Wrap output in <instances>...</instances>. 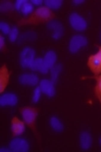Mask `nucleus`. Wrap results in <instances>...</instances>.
Masks as SVG:
<instances>
[{
	"label": "nucleus",
	"mask_w": 101,
	"mask_h": 152,
	"mask_svg": "<svg viewBox=\"0 0 101 152\" xmlns=\"http://www.w3.org/2000/svg\"><path fill=\"white\" fill-rule=\"evenodd\" d=\"M9 80H10V74L7 68H5V66H3L2 69H1V74H0V91L4 90L5 86L9 83Z\"/></svg>",
	"instance_id": "16"
},
{
	"label": "nucleus",
	"mask_w": 101,
	"mask_h": 152,
	"mask_svg": "<svg viewBox=\"0 0 101 152\" xmlns=\"http://www.w3.org/2000/svg\"><path fill=\"white\" fill-rule=\"evenodd\" d=\"M83 2H84L83 0H74V1H73V4L78 5V4H82Z\"/></svg>",
	"instance_id": "30"
},
{
	"label": "nucleus",
	"mask_w": 101,
	"mask_h": 152,
	"mask_svg": "<svg viewBox=\"0 0 101 152\" xmlns=\"http://www.w3.org/2000/svg\"><path fill=\"white\" fill-rule=\"evenodd\" d=\"M0 151H1V152H10V151H12V150L9 149V148H1V149H0Z\"/></svg>",
	"instance_id": "31"
},
{
	"label": "nucleus",
	"mask_w": 101,
	"mask_h": 152,
	"mask_svg": "<svg viewBox=\"0 0 101 152\" xmlns=\"http://www.w3.org/2000/svg\"><path fill=\"white\" fill-rule=\"evenodd\" d=\"M39 82V78L35 74H22L19 77V83L22 85L36 86Z\"/></svg>",
	"instance_id": "10"
},
{
	"label": "nucleus",
	"mask_w": 101,
	"mask_h": 152,
	"mask_svg": "<svg viewBox=\"0 0 101 152\" xmlns=\"http://www.w3.org/2000/svg\"><path fill=\"white\" fill-rule=\"evenodd\" d=\"M9 38H10V41H11V42H15V41L19 38V31L17 27H13V28L11 29Z\"/></svg>",
	"instance_id": "25"
},
{
	"label": "nucleus",
	"mask_w": 101,
	"mask_h": 152,
	"mask_svg": "<svg viewBox=\"0 0 101 152\" xmlns=\"http://www.w3.org/2000/svg\"><path fill=\"white\" fill-rule=\"evenodd\" d=\"M92 137L88 131H83L80 133V147L83 150H88L92 146Z\"/></svg>",
	"instance_id": "14"
},
{
	"label": "nucleus",
	"mask_w": 101,
	"mask_h": 152,
	"mask_svg": "<svg viewBox=\"0 0 101 152\" xmlns=\"http://www.w3.org/2000/svg\"><path fill=\"white\" fill-rule=\"evenodd\" d=\"M69 20H70L71 26H72L75 31H86V27H88V23L84 20V18H82V17L77 13L71 14Z\"/></svg>",
	"instance_id": "5"
},
{
	"label": "nucleus",
	"mask_w": 101,
	"mask_h": 152,
	"mask_svg": "<svg viewBox=\"0 0 101 152\" xmlns=\"http://www.w3.org/2000/svg\"><path fill=\"white\" fill-rule=\"evenodd\" d=\"M99 142H100V145H101V139H100V141H99Z\"/></svg>",
	"instance_id": "32"
},
{
	"label": "nucleus",
	"mask_w": 101,
	"mask_h": 152,
	"mask_svg": "<svg viewBox=\"0 0 101 152\" xmlns=\"http://www.w3.org/2000/svg\"><path fill=\"white\" fill-rule=\"evenodd\" d=\"M49 125H51L52 129L56 132H61L63 130V124L61 123V121L57 116H51V119H49Z\"/></svg>",
	"instance_id": "17"
},
{
	"label": "nucleus",
	"mask_w": 101,
	"mask_h": 152,
	"mask_svg": "<svg viewBox=\"0 0 101 152\" xmlns=\"http://www.w3.org/2000/svg\"><path fill=\"white\" fill-rule=\"evenodd\" d=\"M43 60H44L45 64H46V66L49 67V69L52 68L53 66H54L55 64H56V61H57V55L56 53L54 52V50H49V52L45 54L44 58H43Z\"/></svg>",
	"instance_id": "15"
},
{
	"label": "nucleus",
	"mask_w": 101,
	"mask_h": 152,
	"mask_svg": "<svg viewBox=\"0 0 101 152\" xmlns=\"http://www.w3.org/2000/svg\"><path fill=\"white\" fill-rule=\"evenodd\" d=\"M0 48L1 49L4 48V38L2 36L0 37Z\"/></svg>",
	"instance_id": "28"
},
{
	"label": "nucleus",
	"mask_w": 101,
	"mask_h": 152,
	"mask_svg": "<svg viewBox=\"0 0 101 152\" xmlns=\"http://www.w3.org/2000/svg\"><path fill=\"white\" fill-rule=\"evenodd\" d=\"M20 12L24 16L29 15V14H32L34 12V4H33V3H31V2H29V1H25L24 4H23V7H21Z\"/></svg>",
	"instance_id": "20"
},
{
	"label": "nucleus",
	"mask_w": 101,
	"mask_h": 152,
	"mask_svg": "<svg viewBox=\"0 0 101 152\" xmlns=\"http://www.w3.org/2000/svg\"><path fill=\"white\" fill-rule=\"evenodd\" d=\"M88 45V39L84 36L81 35H76V36L72 37V39L70 40V44H69V49L72 54H76L79 52V49L83 46Z\"/></svg>",
	"instance_id": "4"
},
{
	"label": "nucleus",
	"mask_w": 101,
	"mask_h": 152,
	"mask_svg": "<svg viewBox=\"0 0 101 152\" xmlns=\"http://www.w3.org/2000/svg\"><path fill=\"white\" fill-rule=\"evenodd\" d=\"M10 149L14 152H27L29 150V144L27 140L15 137L10 143Z\"/></svg>",
	"instance_id": "6"
},
{
	"label": "nucleus",
	"mask_w": 101,
	"mask_h": 152,
	"mask_svg": "<svg viewBox=\"0 0 101 152\" xmlns=\"http://www.w3.org/2000/svg\"><path fill=\"white\" fill-rule=\"evenodd\" d=\"M32 3H33L34 5H41L42 4V1H41V0H33Z\"/></svg>",
	"instance_id": "29"
},
{
	"label": "nucleus",
	"mask_w": 101,
	"mask_h": 152,
	"mask_svg": "<svg viewBox=\"0 0 101 152\" xmlns=\"http://www.w3.org/2000/svg\"><path fill=\"white\" fill-rule=\"evenodd\" d=\"M53 17V14L51 13V10L46 7H42L37 9L34 12L33 15L29 17V19L25 21H21L20 23H39L46 21Z\"/></svg>",
	"instance_id": "1"
},
{
	"label": "nucleus",
	"mask_w": 101,
	"mask_h": 152,
	"mask_svg": "<svg viewBox=\"0 0 101 152\" xmlns=\"http://www.w3.org/2000/svg\"><path fill=\"white\" fill-rule=\"evenodd\" d=\"M62 0H45L44 1L45 7L51 10H58L62 5Z\"/></svg>",
	"instance_id": "19"
},
{
	"label": "nucleus",
	"mask_w": 101,
	"mask_h": 152,
	"mask_svg": "<svg viewBox=\"0 0 101 152\" xmlns=\"http://www.w3.org/2000/svg\"><path fill=\"white\" fill-rule=\"evenodd\" d=\"M11 130L14 135H21L25 131V125L23 122L19 121L17 118H14L11 124Z\"/></svg>",
	"instance_id": "13"
},
{
	"label": "nucleus",
	"mask_w": 101,
	"mask_h": 152,
	"mask_svg": "<svg viewBox=\"0 0 101 152\" xmlns=\"http://www.w3.org/2000/svg\"><path fill=\"white\" fill-rule=\"evenodd\" d=\"M18 103V96L15 94H4L0 96V106H15Z\"/></svg>",
	"instance_id": "11"
},
{
	"label": "nucleus",
	"mask_w": 101,
	"mask_h": 152,
	"mask_svg": "<svg viewBox=\"0 0 101 152\" xmlns=\"http://www.w3.org/2000/svg\"><path fill=\"white\" fill-rule=\"evenodd\" d=\"M88 66L96 76L101 74V47H99V50L96 55L88 58Z\"/></svg>",
	"instance_id": "7"
},
{
	"label": "nucleus",
	"mask_w": 101,
	"mask_h": 152,
	"mask_svg": "<svg viewBox=\"0 0 101 152\" xmlns=\"http://www.w3.org/2000/svg\"><path fill=\"white\" fill-rule=\"evenodd\" d=\"M41 88L40 87H36L34 89L33 91V96H32V102L33 103H38V101L40 100V96H41Z\"/></svg>",
	"instance_id": "24"
},
{
	"label": "nucleus",
	"mask_w": 101,
	"mask_h": 152,
	"mask_svg": "<svg viewBox=\"0 0 101 152\" xmlns=\"http://www.w3.org/2000/svg\"><path fill=\"white\" fill-rule=\"evenodd\" d=\"M36 38H37V35L34 33V31H27V33H24L22 36L20 37L18 42H19V44H21L23 40H35Z\"/></svg>",
	"instance_id": "21"
},
{
	"label": "nucleus",
	"mask_w": 101,
	"mask_h": 152,
	"mask_svg": "<svg viewBox=\"0 0 101 152\" xmlns=\"http://www.w3.org/2000/svg\"><path fill=\"white\" fill-rule=\"evenodd\" d=\"M24 0H17L16 1V3H15V9L17 10V11H19L20 12V10H21V7H23V4H24Z\"/></svg>",
	"instance_id": "27"
},
{
	"label": "nucleus",
	"mask_w": 101,
	"mask_h": 152,
	"mask_svg": "<svg viewBox=\"0 0 101 152\" xmlns=\"http://www.w3.org/2000/svg\"><path fill=\"white\" fill-rule=\"evenodd\" d=\"M47 28L49 31H53L52 38L55 40H59L61 37L63 36V33H64V28L62 26V23L59 22L57 20H51L47 23Z\"/></svg>",
	"instance_id": "8"
},
{
	"label": "nucleus",
	"mask_w": 101,
	"mask_h": 152,
	"mask_svg": "<svg viewBox=\"0 0 101 152\" xmlns=\"http://www.w3.org/2000/svg\"><path fill=\"white\" fill-rule=\"evenodd\" d=\"M61 70H62V65L61 64H55L51 68V81L54 84H56L57 81H58V77L60 75Z\"/></svg>",
	"instance_id": "18"
},
{
	"label": "nucleus",
	"mask_w": 101,
	"mask_h": 152,
	"mask_svg": "<svg viewBox=\"0 0 101 152\" xmlns=\"http://www.w3.org/2000/svg\"><path fill=\"white\" fill-rule=\"evenodd\" d=\"M94 79H96L97 81L96 86H95V94L101 103V77H94Z\"/></svg>",
	"instance_id": "23"
},
{
	"label": "nucleus",
	"mask_w": 101,
	"mask_h": 152,
	"mask_svg": "<svg viewBox=\"0 0 101 152\" xmlns=\"http://www.w3.org/2000/svg\"><path fill=\"white\" fill-rule=\"evenodd\" d=\"M55 84L52 82L51 80H47V79H44V80L40 81V85L39 87L41 88V91L44 94H46L49 98H53L56 94V89H55Z\"/></svg>",
	"instance_id": "9"
},
{
	"label": "nucleus",
	"mask_w": 101,
	"mask_h": 152,
	"mask_svg": "<svg viewBox=\"0 0 101 152\" xmlns=\"http://www.w3.org/2000/svg\"><path fill=\"white\" fill-rule=\"evenodd\" d=\"M14 10V5L13 3L9 2V1H3L1 4H0V11L2 13H9L12 12Z\"/></svg>",
	"instance_id": "22"
},
{
	"label": "nucleus",
	"mask_w": 101,
	"mask_h": 152,
	"mask_svg": "<svg viewBox=\"0 0 101 152\" xmlns=\"http://www.w3.org/2000/svg\"><path fill=\"white\" fill-rule=\"evenodd\" d=\"M21 115H22V119L24 121V123L27 125H29L32 129H35V121L37 119V115H38V112L36 109H34L32 107H24L21 109Z\"/></svg>",
	"instance_id": "3"
},
{
	"label": "nucleus",
	"mask_w": 101,
	"mask_h": 152,
	"mask_svg": "<svg viewBox=\"0 0 101 152\" xmlns=\"http://www.w3.org/2000/svg\"><path fill=\"white\" fill-rule=\"evenodd\" d=\"M31 69L34 70V72H41V74L45 75L49 72V68L46 66V64H45L43 59L37 58V59H35V61H34L33 64H32Z\"/></svg>",
	"instance_id": "12"
},
{
	"label": "nucleus",
	"mask_w": 101,
	"mask_h": 152,
	"mask_svg": "<svg viewBox=\"0 0 101 152\" xmlns=\"http://www.w3.org/2000/svg\"><path fill=\"white\" fill-rule=\"evenodd\" d=\"M11 27H10V25L7 24V23L5 22H0V31H2L4 35H7L9 36L10 33H11Z\"/></svg>",
	"instance_id": "26"
},
{
	"label": "nucleus",
	"mask_w": 101,
	"mask_h": 152,
	"mask_svg": "<svg viewBox=\"0 0 101 152\" xmlns=\"http://www.w3.org/2000/svg\"><path fill=\"white\" fill-rule=\"evenodd\" d=\"M20 65L23 68H31L32 64L35 61V50L32 47H24L20 53Z\"/></svg>",
	"instance_id": "2"
}]
</instances>
